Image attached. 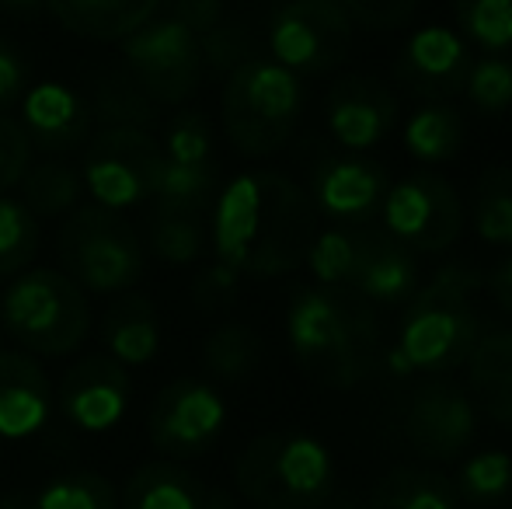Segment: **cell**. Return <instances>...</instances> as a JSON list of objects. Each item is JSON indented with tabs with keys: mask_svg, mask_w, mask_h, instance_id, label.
<instances>
[{
	"mask_svg": "<svg viewBox=\"0 0 512 509\" xmlns=\"http://www.w3.org/2000/svg\"><path fill=\"white\" fill-rule=\"evenodd\" d=\"M384 231L411 252H446L464 231V203L436 171H411L394 182L380 206Z\"/></svg>",
	"mask_w": 512,
	"mask_h": 509,
	"instance_id": "11",
	"label": "cell"
},
{
	"mask_svg": "<svg viewBox=\"0 0 512 509\" xmlns=\"http://www.w3.org/2000/svg\"><path fill=\"white\" fill-rule=\"evenodd\" d=\"M206 509H234V503H230L223 492H213V499H209V506Z\"/></svg>",
	"mask_w": 512,
	"mask_h": 509,
	"instance_id": "47",
	"label": "cell"
},
{
	"mask_svg": "<svg viewBox=\"0 0 512 509\" xmlns=\"http://www.w3.org/2000/svg\"><path fill=\"white\" fill-rule=\"evenodd\" d=\"M21 129L28 133V143L39 150H70L88 136L91 129V105L84 95L60 81H42L32 91H25L21 102Z\"/></svg>",
	"mask_w": 512,
	"mask_h": 509,
	"instance_id": "19",
	"label": "cell"
},
{
	"mask_svg": "<svg viewBox=\"0 0 512 509\" xmlns=\"http://www.w3.org/2000/svg\"><path fill=\"white\" fill-rule=\"evenodd\" d=\"M28 157H32V143L21 123L11 116H0V192L18 185L28 171Z\"/></svg>",
	"mask_w": 512,
	"mask_h": 509,
	"instance_id": "41",
	"label": "cell"
},
{
	"mask_svg": "<svg viewBox=\"0 0 512 509\" xmlns=\"http://www.w3.org/2000/svg\"><path fill=\"white\" fill-rule=\"evenodd\" d=\"M286 339L317 384L349 391L380 363V321L370 300L338 286H300L286 307Z\"/></svg>",
	"mask_w": 512,
	"mask_h": 509,
	"instance_id": "2",
	"label": "cell"
},
{
	"mask_svg": "<svg viewBox=\"0 0 512 509\" xmlns=\"http://www.w3.org/2000/svg\"><path fill=\"white\" fill-rule=\"evenodd\" d=\"M453 18L471 46L488 56L512 53V0H453Z\"/></svg>",
	"mask_w": 512,
	"mask_h": 509,
	"instance_id": "30",
	"label": "cell"
},
{
	"mask_svg": "<svg viewBox=\"0 0 512 509\" xmlns=\"http://www.w3.org/2000/svg\"><path fill=\"white\" fill-rule=\"evenodd\" d=\"M4 325L32 353L67 356L88 339V293L63 269L21 272L4 293Z\"/></svg>",
	"mask_w": 512,
	"mask_h": 509,
	"instance_id": "7",
	"label": "cell"
},
{
	"mask_svg": "<svg viewBox=\"0 0 512 509\" xmlns=\"http://www.w3.org/2000/svg\"><path fill=\"white\" fill-rule=\"evenodd\" d=\"M227 426V401L199 377L171 381L150 405V440L164 457H199Z\"/></svg>",
	"mask_w": 512,
	"mask_h": 509,
	"instance_id": "14",
	"label": "cell"
},
{
	"mask_svg": "<svg viewBox=\"0 0 512 509\" xmlns=\"http://www.w3.org/2000/svg\"><path fill=\"white\" fill-rule=\"evenodd\" d=\"M18 185H21V196H25V206L35 217H63L81 199V178H77V171L56 161L25 171V178Z\"/></svg>",
	"mask_w": 512,
	"mask_h": 509,
	"instance_id": "32",
	"label": "cell"
},
{
	"mask_svg": "<svg viewBox=\"0 0 512 509\" xmlns=\"http://www.w3.org/2000/svg\"><path fill=\"white\" fill-rule=\"evenodd\" d=\"M105 346L122 367H143L157 356L161 346V321L143 293H122L105 314Z\"/></svg>",
	"mask_w": 512,
	"mask_h": 509,
	"instance_id": "24",
	"label": "cell"
},
{
	"mask_svg": "<svg viewBox=\"0 0 512 509\" xmlns=\"http://www.w3.org/2000/svg\"><path fill=\"white\" fill-rule=\"evenodd\" d=\"M129 77L154 98V105H182L203 84V49L199 35L178 18H150L122 39Z\"/></svg>",
	"mask_w": 512,
	"mask_h": 509,
	"instance_id": "9",
	"label": "cell"
},
{
	"mask_svg": "<svg viewBox=\"0 0 512 509\" xmlns=\"http://www.w3.org/2000/svg\"><path fill=\"white\" fill-rule=\"evenodd\" d=\"M324 116H328L331 136L345 150L363 154L391 136L394 123H398V98L377 77L349 74L331 84Z\"/></svg>",
	"mask_w": 512,
	"mask_h": 509,
	"instance_id": "17",
	"label": "cell"
},
{
	"mask_svg": "<svg viewBox=\"0 0 512 509\" xmlns=\"http://www.w3.org/2000/svg\"><path fill=\"white\" fill-rule=\"evenodd\" d=\"M464 95L481 112H506L512 105V60L509 56H485L474 60L467 74Z\"/></svg>",
	"mask_w": 512,
	"mask_h": 509,
	"instance_id": "37",
	"label": "cell"
},
{
	"mask_svg": "<svg viewBox=\"0 0 512 509\" xmlns=\"http://www.w3.org/2000/svg\"><path fill=\"white\" fill-rule=\"evenodd\" d=\"M481 286L485 272L474 262H446L429 283L411 293L391 356L401 374L408 370L446 374L453 367H464L481 339Z\"/></svg>",
	"mask_w": 512,
	"mask_h": 509,
	"instance_id": "3",
	"label": "cell"
},
{
	"mask_svg": "<svg viewBox=\"0 0 512 509\" xmlns=\"http://www.w3.org/2000/svg\"><path fill=\"white\" fill-rule=\"evenodd\" d=\"M206 213L154 210L150 220V245L161 262L192 265L206 252Z\"/></svg>",
	"mask_w": 512,
	"mask_h": 509,
	"instance_id": "31",
	"label": "cell"
},
{
	"mask_svg": "<svg viewBox=\"0 0 512 509\" xmlns=\"http://www.w3.org/2000/svg\"><path fill=\"white\" fill-rule=\"evenodd\" d=\"M474 227L481 241L499 248H512V168L499 164L478 178L474 189Z\"/></svg>",
	"mask_w": 512,
	"mask_h": 509,
	"instance_id": "29",
	"label": "cell"
},
{
	"mask_svg": "<svg viewBox=\"0 0 512 509\" xmlns=\"http://www.w3.org/2000/svg\"><path fill=\"white\" fill-rule=\"evenodd\" d=\"M453 485H457V496L474 506L499 503L512 492V454H506V450H481V454L467 457L460 464Z\"/></svg>",
	"mask_w": 512,
	"mask_h": 509,
	"instance_id": "33",
	"label": "cell"
},
{
	"mask_svg": "<svg viewBox=\"0 0 512 509\" xmlns=\"http://www.w3.org/2000/svg\"><path fill=\"white\" fill-rule=\"evenodd\" d=\"M60 262L81 290L119 293L140 283L143 245L119 213L95 203L70 210L60 231Z\"/></svg>",
	"mask_w": 512,
	"mask_h": 509,
	"instance_id": "8",
	"label": "cell"
},
{
	"mask_svg": "<svg viewBox=\"0 0 512 509\" xmlns=\"http://www.w3.org/2000/svg\"><path fill=\"white\" fill-rule=\"evenodd\" d=\"M474 67L471 42L443 25L418 28L394 60V77L422 102H446L460 95Z\"/></svg>",
	"mask_w": 512,
	"mask_h": 509,
	"instance_id": "15",
	"label": "cell"
},
{
	"mask_svg": "<svg viewBox=\"0 0 512 509\" xmlns=\"http://www.w3.org/2000/svg\"><path fill=\"white\" fill-rule=\"evenodd\" d=\"M262 363V339L255 328L241 325V321H227L220 325L203 346V367L209 377L223 384H241Z\"/></svg>",
	"mask_w": 512,
	"mask_h": 509,
	"instance_id": "27",
	"label": "cell"
},
{
	"mask_svg": "<svg viewBox=\"0 0 512 509\" xmlns=\"http://www.w3.org/2000/svg\"><path fill=\"white\" fill-rule=\"evenodd\" d=\"M370 509H460V496L443 471L394 468L377 482Z\"/></svg>",
	"mask_w": 512,
	"mask_h": 509,
	"instance_id": "25",
	"label": "cell"
},
{
	"mask_svg": "<svg viewBox=\"0 0 512 509\" xmlns=\"http://www.w3.org/2000/svg\"><path fill=\"white\" fill-rule=\"evenodd\" d=\"M304 88L293 70L276 60L251 56L223 84V129L244 157H269L297 129Z\"/></svg>",
	"mask_w": 512,
	"mask_h": 509,
	"instance_id": "6",
	"label": "cell"
},
{
	"mask_svg": "<svg viewBox=\"0 0 512 509\" xmlns=\"http://www.w3.org/2000/svg\"><path fill=\"white\" fill-rule=\"evenodd\" d=\"M485 283H488V290H492L495 304H499L502 311L512 318V255H506L492 272H488Z\"/></svg>",
	"mask_w": 512,
	"mask_h": 509,
	"instance_id": "45",
	"label": "cell"
},
{
	"mask_svg": "<svg viewBox=\"0 0 512 509\" xmlns=\"http://www.w3.org/2000/svg\"><path fill=\"white\" fill-rule=\"evenodd\" d=\"M32 509H119V499L105 475L74 471V475L53 478L32 499Z\"/></svg>",
	"mask_w": 512,
	"mask_h": 509,
	"instance_id": "36",
	"label": "cell"
},
{
	"mask_svg": "<svg viewBox=\"0 0 512 509\" xmlns=\"http://www.w3.org/2000/svg\"><path fill=\"white\" fill-rule=\"evenodd\" d=\"M25 60L7 42H0V105H11L25 95Z\"/></svg>",
	"mask_w": 512,
	"mask_h": 509,
	"instance_id": "44",
	"label": "cell"
},
{
	"mask_svg": "<svg viewBox=\"0 0 512 509\" xmlns=\"http://www.w3.org/2000/svg\"><path fill=\"white\" fill-rule=\"evenodd\" d=\"M237 283H241V272L230 269L227 262L216 258L213 265H206L196 279V304L206 307V311H220L230 300L237 297Z\"/></svg>",
	"mask_w": 512,
	"mask_h": 509,
	"instance_id": "42",
	"label": "cell"
},
{
	"mask_svg": "<svg viewBox=\"0 0 512 509\" xmlns=\"http://www.w3.org/2000/svg\"><path fill=\"white\" fill-rule=\"evenodd\" d=\"M307 269L321 286L352 290L370 304H405L418 290V262L411 248L373 227L317 231Z\"/></svg>",
	"mask_w": 512,
	"mask_h": 509,
	"instance_id": "5",
	"label": "cell"
},
{
	"mask_svg": "<svg viewBox=\"0 0 512 509\" xmlns=\"http://www.w3.org/2000/svg\"><path fill=\"white\" fill-rule=\"evenodd\" d=\"M4 7H11V11H35V7L42 4V0H0Z\"/></svg>",
	"mask_w": 512,
	"mask_h": 509,
	"instance_id": "46",
	"label": "cell"
},
{
	"mask_svg": "<svg viewBox=\"0 0 512 509\" xmlns=\"http://www.w3.org/2000/svg\"><path fill=\"white\" fill-rule=\"evenodd\" d=\"M345 7V14L352 18V25L373 28V32H387V28H398L415 14L418 0H338Z\"/></svg>",
	"mask_w": 512,
	"mask_h": 509,
	"instance_id": "40",
	"label": "cell"
},
{
	"mask_svg": "<svg viewBox=\"0 0 512 509\" xmlns=\"http://www.w3.org/2000/svg\"><path fill=\"white\" fill-rule=\"evenodd\" d=\"M67 32L81 39H126L157 14L161 0H42Z\"/></svg>",
	"mask_w": 512,
	"mask_h": 509,
	"instance_id": "21",
	"label": "cell"
},
{
	"mask_svg": "<svg viewBox=\"0 0 512 509\" xmlns=\"http://www.w3.org/2000/svg\"><path fill=\"white\" fill-rule=\"evenodd\" d=\"M234 485L258 509H321L335 489V457L317 436L272 429L241 450Z\"/></svg>",
	"mask_w": 512,
	"mask_h": 509,
	"instance_id": "4",
	"label": "cell"
},
{
	"mask_svg": "<svg viewBox=\"0 0 512 509\" xmlns=\"http://www.w3.org/2000/svg\"><path fill=\"white\" fill-rule=\"evenodd\" d=\"M129 408V374L112 356H88L63 374L60 412L81 433H108Z\"/></svg>",
	"mask_w": 512,
	"mask_h": 509,
	"instance_id": "18",
	"label": "cell"
},
{
	"mask_svg": "<svg viewBox=\"0 0 512 509\" xmlns=\"http://www.w3.org/2000/svg\"><path fill=\"white\" fill-rule=\"evenodd\" d=\"M164 157L178 164L213 161V129L203 112H178L164 133Z\"/></svg>",
	"mask_w": 512,
	"mask_h": 509,
	"instance_id": "38",
	"label": "cell"
},
{
	"mask_svg": "<svg viewBox=\"0 0 512 509\" xmlns=\"http://www.w3.org/2000/svg\"><path fill=\"white\" fill-rule=\"evenodd\" d=\"M39 248V220L18 199H0V279L25 272Z\"/></svg>",
	"mask_w": 512,
	"mask_h": 509,
	"instance_id": "35",
	"label": "cell"
},
{
	"mask_svg": "<svg viewBox=\"0 0 512 509\" xmlns=\"http://www.w3.org/2000/svg\"><path fill=\"white\" fill-rule=\"evenodd\" d=\"M199 49H203V67L213 70V74H230L234 67L255 56L251 53V35L241 25H227V21L199 35Z\"/></svg>",
	"mask_w": 512,
	"mask_h": 509,
	"instance_id": "39",
	"label": "cell"
},
{
	"mask_svg": "<svg viewBox=\"0 0 512 509\" xmlns=\"http://www.w3.org/2000/svg\"><path fill=\"white\" fill-rule=\"evenodd\" d=\"M53 391L46 370L25 353H0V436L28 440L49 422Z\"/></svg>",
	"mask_w": 512,
	"mask_h": 509,
	"instance_id": "20",
	"label": "cell"
},
{
	"mask_svg": "<svg viewBox=\"0 0 512 509\" xmlns=\"http://www.w3.org/2000/svg\"><path fill=\"white\" fill-rule=\"evenodd\" d=\"M321 509H356V506H352V503H335V506H328V503H324Z\"/></svg>",
	"mask_w": 512,
	"mask_h": 509,
	"instance_id": "48",
	"label": "cell"
},
{
	"mask_svg": "<svg viewBox=\"0 0 512 509\" xmlns=\"http://www.w3.org/2000/svg\"><path fill=\"white\" fill-rule=\"evenodd\" d=\"M317 234L314 203L276 171L237 175L216 196L213 252L241 276L276 279L307 262Z\"/></svg>",
	"mask_w": 512,
	"mask_h": 509,
	"instance_id": "1",
	"label": "cell"
},
{
	"mask_svg": "<svg viewBox=\"0 0 512 509\" xmlns=\"http://www.w3.org/2000/svg\"><path fill=\"white\" fill-rule=\"evenodd\" d=\"M213 492L175 461H150L129 475L122 509H206Z\"/></svg>",
	"mask_w": 512,
	"mask_h": 509,
	"instance_id": "23",
	"label": "cell"
},
{
	"mask_svg": "<svg viewBox=\"0 0 512 509\" xmlns=\"http://www.w3.org/2000/svg\"><path fill=\"white\" fill-rule=\"evenodd\" d=\"M216 192V164H178L164 157L161 178H157V210H182V213H206Z\"/></svg>",
	"mask_w": 512,
	"mask_h": 509,
	"instance_id": "28",
	"label": "cell"
},
{
	"mask_svg": "<svg viewBox=\"0 0 512 509\" xmlns=\"http://www.w3.org/2000/svg\"><path fill=\"white\" fill-rule=\"evenodd\" d=\"M352 46V18L338 0H286L269 21L272 60L293 74H324Z\"/></svg>",
	"mask_w": 512,
	"mask_h": 509,
	"instance_id": "12",
	"label": "cell"
},
{
	"mask_svg": "<svg viewBox=\"0 0 512 509\" xmlns=\"http://www.w3.org/2000/svg\"><path fill=\"white\" fill-rule=\"evenodd\" d=\"M474 398L502 426H512V328H488L467 356Z\"/></svg>",
	"mask_w": 512,
	"mask_h": 509,
	"instance_id": "22",
	"label": "cell"
},
{
	"mask_svg": "<svg viewBox=\"0 0 512 509\" xmlns=\"http://www.w3.org/2000/svg\"><path fill=\"white\" fill-rule=\"evenodd\" d=\"M95 112L105 126H140L154 123V98L129 74H112L95 88Z\"/></svg>",
	"mask_w": 512,
	"mask_h": 509,
	"instance_id": "34",
	"label": "cell"
},
{
	"mask_svg": "<svg viewBox=\"0 0 512 509\" xmlns=\"http://www.w3.org/2000/svg\"><path fill=\"white\" fill-rule=\"evenodd\" d=\"M391 189L384 164L363 154H335L324 157L310 178V203L324 217L345 220V224H366L380 213L384 196Z\"/></svg>",
	"mask_w": 512,
	"mask_h": 509,
	"instance_id": "16",
	"label": "cell"
},
{
	"mask_svg": "<svg viewBox=\"0 0 512 509\" xmlns=\"http://www.w3.org/2000/svg\"><path fill=\"white\" fill-rule=\"evenodd\" d=\"M171 18H178L196 35H206L209 28H216L223 21V0H175Z\"/></svg>",
	"mask_w": 512,
	"mask_h": 509,
	"instance_id": "43",
	"label": "cell"
},
{
	"mask_svg": "<svg viewBox=\"0 0 512 509\" xmlns=\"http://www.w3.org/2000/svg\"><path fill=\"white\" fill-rule=\"evenodd\" d=\"M467 140V123L453 105L425 102L405 126V147L425 164H443L460 154Z\"/></svg>",
	"mask_w": 512,
	"mask_h": 509,
	"instance_id": "26",
	"label": "cell"
},
{
	"mask_svg": "<svg viewBox=\"0 0 512 509\" xmlns=\"http://www.w3.org/2000/svg\"><path fill=\"white\" fill-rule=\"evenodd\" d=\"M161 164L164 150L147 129L105 126L84 157V185L98 206L119 213L143 199H154Z\"/></svg>",
	"mask_w": 512,
	"mask_h": 509,
	"instance_id": "10",
	"label": "cell"
},
{
	"mask_svg": "<svg viewBox=\"0 0 512 509\" xmlns=\"http://www.w3.org/2000/svg\"><path fill=\"white\" fill-rule=\"evenodd\" d=\"M401 436L425 461H457L478 436L474 398L450 381H429L415 387L401 412Z\"/></svg>",
	"mask_w": 512,
	"mask_h": 509,
	"instance_id": "13",
	"label": "cell"
}]
</instances>
